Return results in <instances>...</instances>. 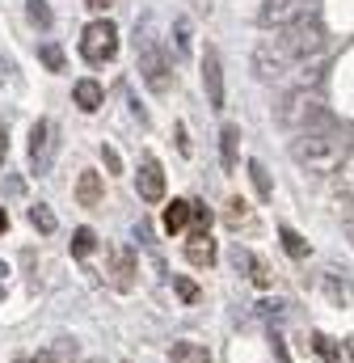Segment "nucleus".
<instances>
[{
  "label": "nucleus",
  "mask_w": 354,
  "mask_h": 363,
  "mask_svg": "<svg viewBox=\"0 0 354 363\" xmlns=\"http://www.w3.org/2000/svg\"><path fill=\"white\" fill-rule=\"evenodd\" d=\"M291 161H295L304 174H312V178H329V174H338V169L346 165L342 140L329 135V131H304V135L291 144Z\"/></svg>",
  "instance_id": "1"
},
{
  "label": "nucleus",
  "mask_w": 354,
  "mask_h": 363,
  "mask_svg": "<svg viewBox=\"0 0 354 363\" xmlns=\"http://www.w3.org/2000/svg\"><path fill=\"white\" fill-rule=\"evenodd\" d=\"M135 43H139V77H144V85H148L152 93H169L173 72H169L165 47L156 43V34H152V26H148V21L135 30Z\"/></svg>",
  "instance_id": "2"
},
{
  "label": "nucleus",
  "mask_w": 354,
  "mask_h": 363,
  "mask_svg": "<svg viewBox=\"0 0 354 363\" xmlns=\"http://www.w3.org/2000/svg\"><path fill=\"white\" fill-rule=\"evenodd\" d=\"M278 118L287 123V127H295L299 135L304 131H312L321 118H325V101H321V93L316 89H295V93H287V101H282V110H278Z\"/></svg>",
  "instance_id": "3"
},
{
  "label": "nucleus",
  "mask_w": 354,
  "mask_h": 363,
  "mask_svg": "<svg viewBox=\"0 0 354 363\" xmlns=\"http://www.w3.org/2000/svg\"><path fill=\"white\" fill-rule=\"evenodd\" d=\"M282 43L291 47L295 64H316V60L325 55V26L308 13L304 21H295V26L287 30V38H282Z\"/></svg>",
  "instance_id": "4"
},
{
  "label": "nucleus",
  "mask_w": 354,
  "mask_h": 363,
  "mask_svg": "<svg viewBox=\"0 0 354 363\" xmlns=\"http://www.w3.org/2000/svg\"><path fill=\"white\" fill-rule=\"evenodd\" d=\"M291 68H295V55H291V47H287L282 38H266V43H258V51H253V72L262 77L266 85L287 81Z\"/></svg>",
  "instance_id": "5"
},
{
  "label": "nucleus",
  "mask_w": 354,
  "mask_h": 363,
  "mask_svg": "<svg viewBox=\"0 0 354 363\" xmlns=\"http://www.w3.org/2000/svg\"><path fill=\"white\" fill-rule=\"evenodd\" d=\"M81 55H85L93 68H101V64H110V60L118 55V26H114L110 17L85 26V34H81Z\"/></svg>",
  "instance_id": "6"
},
{
  "label": "nucleus",
  "mask_w": 354,
  "mask_h": 363,
  "mask_svg": "<svg viewBox=\"0 0 354 363\" xmlns=\"http://www.w3.org/2000/svg\"><path fill=\"white\" fill-rule=\"evenodd\" d=\"M304 17H308V0H262V9H258V26L262 30H282V34Z\"/></svg>",
  "instance_id": "7"
},
{
  "label": "nucleus",
  "mask_w": 354,
  "mask_h": 363,
  "mask_svg": "<svg viewBox=\"0 0 354 363\" xmlns=\"http://www.w3.org/2000/svg\"><path fill=\"white\" fill-rule=\"evenodd\" d=\"M51 152H55V127L47 118H38L30 127V169L34 174H47L51 169Z\"/></svg>",
  "instance_id": "8"
},
{
  "label": "nucleus",
  "mask_w": 354,
  "mask_h": 363,
  "mask_svg": "<svg viewBox=\"0 0 354 363\" xmlns=\"http://www.w3.org/2000/svg\"><path fill=\"white\" fill-rule=\"evenodd\" d=\"M135 274H139L135 250H131V245H114V250H110V283H114L118 291H131V287H135Z\"/></svg>",
  "instance_id": "9"
},
{
  "label": "nucleus",
  "mask_w": 354,
  "mask_h": 363,
  "mask_svg": "<svg viewBox=\"0 0 354 363\" xmlns=\"http://www.w3.org/2000/svg\"><path fill=\"white\" fill-rule=\"evenodd\" d=\"M202 85H207L211 110H224V68H219V51L215 47L202 51Z\"/></svg>",
  "instance_id": "10"
},
{
  "label": "nucleus",
  "mask_w": 354,
  "mask_h": 363,
  "mask_svg": "<svg viewBox=\"0 0 354 363\" xmlns=\"http://www.w3.org/2000/svg\"><path fill=\"white\" fill-rule=\"evenodd\" d=\"M321 287H325V296L338 304V308H354V283L346 279V271H329L321 274Z\"/></svg>",
  "instance_id": "11"
},
{
  "label": "nucleus",
  "mask_w": 354,
  "mask_h": 363,
  "mask_svg": "<svg viewBox=\"0 0 354 363\" xmlns=\"http://www.w3.org/2000/svg\"><path fill=\"white\" fill-rule=\"evenodd\" d=\"M139 199H144V203H161V199H165V169H161L152 157L139 165Z\"/></svg>",
  "instance_id": "12"
},
{
  "label": "nucleus",
  "mask_w": 354,
  "mask_h": 363,
  "mask_svg": "<svg viewBox=\"0 0 354 363\" xmlns=\"http://www.w3.org/2000/svg\"><path fill=\"white\" fill-rule=\"evenodd\" d=\"M185 258H190L194 267H211V262H215V241H211V233H190Z\"/></svg>",
  "instance_id": "13"
},
{
  "label": "nucleus",
  "mask_w": 354,
  "mask_h": 363,
  "mask_svg": "<svg viewBox=\"0 0 354 363\" xmlns=\"http://www.w3.org/2000/svg\"><path fill=\"white\" fill-rule=\"evenodd\" d=\"M101 174H93V169H81V178H76V203L81 207H97L101 203Z\"/></svg>",
  "instance_id": "14"
},
{
  "label": "nucleus",
  "mask_w": 354,
  "mask_h": 363,
  "mask_svg": "<svg viewBox=\"0 0 354 363\" xmlns=\"http://www.w3.org/2000/svg\"><path fill=\"white\" fill-rule=\"evenodd\" d=\"M190 220H194V203H190V199H173V203L165 207V228H169V233H181Z\"/></svg>",
  "instance_id": "15"
},
{
  "label": "nucleus",
  "mask_w": 354,
  "mask_h": 363,
  "mask_svg": "<svg viewBox=\"0 0 354 363\" xmlns=\"http://www.w3.org/2000/svg\"><path fill=\"white\" fill-rule=\"evenodd\" d=\"M173 363H211V351L202 342H173Z\"/></svg>",
  "instance_id": "16"
},
{
  "label": "nucleus",
  "mask_w": 354,
  "mask_h": 363,
  "mask_svg": "<svg viewBox=\"0 0 354 363\" xmlns=\"http://www.w3.org/2000/svg\"><path fill=\"white\" fill-rule=\"evenodd\" d=\"M101 97H105V93H101L97 81H76V106H81L85 114H93V110L101 106Z\"/></svg>",
  "instance_id": "17"
},
{
  "label": "nucleus",
  "mask_w": 354,
  "mask_h": 363,
  "mask_svg": "<svg viewBox=\"0 0 354 363\" xmlns=\"http://www.w3.org/2000/svg\"><path fill=\"white\" fill-rule=\"evenodd\" d=\"M236 140H241L236 127H224V131H219V157H224V169H236Z\"/></svg>",
  "instance_id": "18"
},
{
  "label": "nucleus",
  "mask_w": 354,
  "mask_h": 363,
  "mask_svg": "<svg viewBox=\"0 0 354 363\" xmlns=\"http://www.w3.org/2000/svg\"><path fill=\"white\" fill-rule=\"evenodd\" d=\"M30 224H34V228H38V233H42V237H47V233H55V228H59V220H55V211H51V207H47V203H34V207H30Z\"/></svg>",
  "instance_id": "19"
},
{
  "label": "nucleus",
  "mask_w": 354,
  "mask_h": 363,
  "mask_svg": "<svg viewBox=\"0 0 354 363\" xmlns=\"http://www.w3.org/2000/svg\"><path fill=\"white\" fill-rule=\"evenodd\" d=\"M278 237H282V250H287L295 262H304V258H308V241H304L295 228H287V224H282V228H278Z\"/></svg>",
  "instance_id": "20"
},
{
  "label": "nucleus",
  "mask_w": 354,
  "mask_h": 363,
  "mask_svg": "<svg viewBox=\"0 0 354 363\" xmlns=\"http://www.w3.org/2000/svg\"><path fill=\"white\" fill-rule=\"evenodd\" d=\"M333 190H338V199H342V203H354V157H346V165L338 169Z\"/></svg>",
  "instance_id": "21"
},
{
  "label": "nucleus",
  "mask_w": 354,
  "mask_h": 363,
  "mask_svg": "<svg viewBox=\"0 0 354 363\" xmlns=\"http://www.w3.org/2000/svg\"><path fill=\"white\" fill-rule=\"evenodd\" d=\"M25 17H30L38 30H51V9H47V0H25Z\"/></svg>",
  "instance_id": "22"
},
{
  "label": "nucleus",
  "mask_w": 354,
  "mask_h": 363,
  "mask_svg": "<svg viewBox=\"0 0 354 363\" xmlns=\"http://www.w3.org/2000/svg\"><path fill=\"white\" fill-rule=\"evenodd\" d=\"M312 342H316V351H321L325 363H342V347H338L329 334H312Z\"/></svg>",
  "instance_id": "23"
},
{
  "label": "nucleus",
  "mask_w": 354,
  "mask_h": 363,
  "mask_svg": "<svg viewBox=\"0 0 354 363\" xmlns=\"http://www.w3.org/2000/svg\"><path fill=\"white\" fill-rule=\"evenodd\" d=\"M93 245H97L93 228H76V233H72V254H76V258H88V254H93Z\"/></svg>",
  "instance_id": "24"
},
{
  "label": "nucleus",
  "mask_w": 354,
  "mask_h": 363,
  "mask_svg": "<svg viewBox=\"0 0 354 363\" xmlns=\"http://www.w3.org/2000/svg\"><path fill=\"white\" fill-rule=\"evenodd\" d=\"M38 60H42L51 72H64V51H59L55 43H42V47H38Z\"/></svg>",
  "instance_id": "25"
},
{
  "label": "nucleus",
  "mask_w": 354,
  "mask_h": 363,
  "mask_svg": "<svg viewBox=\"0 0 354 363\" xmlns=\"http://www.w3.org/2000/svg\"><path fill=\"white\" fill-rule=\"evenodd\" d=\"M249 178H253V186H258V194L270 199V190H274V186H270V174H266L262 161H249Z\"/></svg>",
  "instance_id": "26"
},
{
  "label": "nucleus",
  "mask_w": 354,
  "mask_h": 363,
  "mask_svg": "<svg viewBox=\"0 0 354 363\" xmlns=\"http://www.w3.org/2000/svg\"><path fill=\"white\" fill-rule=\"evenodd\" d=\"M245 220H249V203H245V199H232V203H228V224L236 228V224H245Z\"/></svg>",
  "instance_id": "27"
},
{
  "label": "nucleus",
  "mask_w": 354,
  "mask_h": 363,
  "mask_svg": "<svg viewBox=\"0 0 354 363\" xmlns=\"http://www.w3.org/2000/svg\"><path fill=\"white\" fill-rule=\"evenodd\" d=\"M190 224H194V233H211V211L202 203H194V220Z\"/></svg>",
  "instance_id": "28"
},
{
  "label": "nucleus",
  "mask_w": 354,
  "mask_h": 363,
  "mask_svg": "<svg viewBox=\"0 0 354 363\" xmlns=\"http://www.w3.org/2000/svg\"><path fill=\"white\" fill-rule=\"evenodd\" d=\"M173 34H177V51H190V21L185 17H177Z\"/></svg>",
  "instance_id": "29"
},
{
  "label": "nucleus",
  "mask_w": 354,
  "mask_h": 363,
  "mask_svg": "<svg viewBox=\"0 0 354 363\" xmlns=\"http://www.w3.org/2000/svg\"><path fill=\"white\" fill-rule=\"evenodd\" d=\"M101 161H105V169H110V174H118V169H122V161H118V152H114V148H101Z\"/></svg>",
  "instance_id": "30"
},
{
  "label": "nucleus",
  "mask_w": 354,
  "mask_h": 363,
  "mask_svg": "<svg viewBox=\"0 0 354 363\" xmlns=\"http://www.w3.org/2000/svg\"><path fill=\"white\" fill-rule=\"evenodd\" d=\"M17 363H64V359H59V351H38L34 359H17Z\"/></svg>",
  "instance_id": "31"
},
{
  "label": "nucleus",
  "mask_w": 354,
  "mask_h": 363,
  "mask_svg": "<svg viewBox=\"0 0 354 363\" xmlns=\"http://www.w3.org/2000/svg\"><path fill=\"white\" fill-rule=\"evenodd\" d=\"M177 291H181V300H198V287L190 279H177Z\"/></svg>",
  "instance_id": "32"
},
{
  "label": "nucleus",
  "mask_w": 354,
  "mask_h": 363,
  "mask_svg": "<svg viewBox=\"0 0 354 363\" xmlns=\"http://www.w3.org/2000/svg\"><path fill=\"white\" fill-rule=\"evenodd\" d=\"M88 9H93V13H105V9H110V4H114V0H85Z\"/></svg>",
  "instance_id": "33"
},
{
  "label": "nucleus",
  "mask_w": 354,
  "mask_h": 363,
  "mask_svg": "<svg viewBox=\"0 0 354 363\" xmlns=\"http://www.w3.org/2000/svg\"><path fill=\"white\" fill-rule=\"evenodd\" d=\"M4 157H8V131L0 127V161H4Z\"/></svg>",
  "instance_id": "34"
},
{
  "label": "nucleus",
  "mask_w": 354,
  "mask_h": 363,
  "mask_svg": "<svg viewBox=\"0 0 354 363\" xmlns=\"http://www.w3.org/2000/svg\"><path fill=\"white\" fill-rule=\"evenodd\" d=\"M4 228H8V211H0V233H4Z\"/></svg>",
  "instance_id": "35"
},
{
  "label": "nucleus",
  "mask_w": 354,
  "mask_h": 363,
  "mask_svg": "<svg viewBox=\"0 0 354 363\" xmlns=\"http://www.w3.org/2000/svg\"><path fill=\"white\" fill-rule=\"evenodd\" d=\"M346 355H350V359H354V334H350V338H346Z\"/></svg>",
  "instance_id": "36"
},
{
  "label": "nucleus",
  "mask_w": 354,
  "mask_h": 363,
  "mask_svg": "<svg viewBox=\"0 0 354 363\" xmlns=\"http://www.w3.org/2000/svg\"><path fill=\"white\" fill-rule=\"evenodd\" d=\"M346 241H350V245H354V220H350V224H346Z\"/></svg>",
  "instance_id": "37"
},
{
  "label": "nucleus",
  "mask_w": 354,
  "mask_h": 363,
  "mask_svg": "<svg viewBox=\"0 0 354 363\" xmlns=\"http://www.w3.org/2000/svg\"><path fill=\"white\" fill-rule=\"evenodd\" d=\"M88 363H105V359H88Z\"/></svg>",
  "instance_id": "38"
}]
</instances>
